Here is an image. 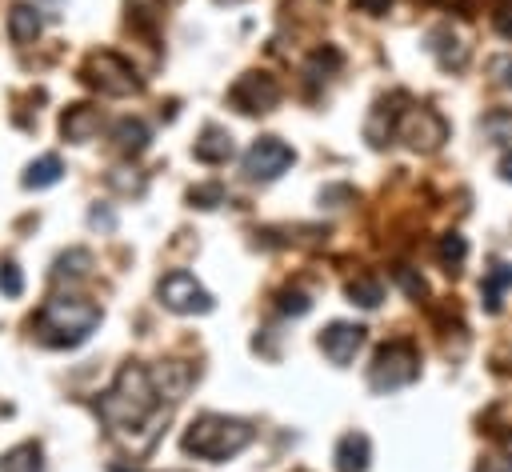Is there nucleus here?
Listing matches in <instances>:
<instances>
[{
    "mask_svg": "<svg viewBox=\"0 0 512 472\" xmlns=\"http://www.w3.org/2000/svg\"><path fill=\"white\" fill-rule=\"evenodd\" d=\"M436 256H440L444 272H448V276H456V272L464 268V260H468V240H464L460 232H444V236H440V244H436Z\"/></svg>",
    "mask_w": 512,
    "mask_h": 472,
    "instance_id": "obj_21",
    "label": "nucleus"
},
{
    "mask_svg": "<svg viewBox=\"0 0 512 472\" xmlns=\"http://www.w3.org/2000/svg\"><path fill=\"white\" fill-rule=\"evenodd\" d=\"M496 172H500V180H508L512 184V148L500 156V164H496Z\"/></svg>",
    "mask_w": 512,
    "mask_h": 472,
    "instance_id": "obj_35",
    "label": "nucleus"
},
{
    "mask_svg": "<svg viewBox=\"0 0 512 472\" xmlns=\"http://www.w3.org/2000/svg\"><path fill=\"white\" fill-rule=\"evenodd\" d=\"M336 68H340V52H336V48H320V52H312L308 76L320 80V76H328V72H336Z\"/></svg>",
    "mask_w": 512,
    "mask_h": 472,
    "instance_id": "obj_26",
    "label": "nucleus"
},
{
    "mask_svg": "<svg viewBox=\"0 0 512 472\" xmlns=\"http://www.w3.org/2000/svg\"><path fill=\"white\" fill-rule=\"evenodd\" d=\"M88 264H92V256H88L84 248H72L68 256H60V260H56V272H52V276H56V280H64V276H84V272H88Z\"/></svg>",
    "mask_w": 512,
    "mask_h": 472,
    "instance_id": "obj_23",
    "label": "nucleus"
},
{
    "mask_svg": "<svg viewBox=\"0 0 512 472\" xmlns=\"http://www.w3.org/2000/svg\"><path fill=\"white\" fill-rule=\"evenodd\" d=\"M492 24H496V32H500L504 40H512V4H500V8L492 12Z\"/></svg>",
    "mask_w": 512,
    "mask_h": 472,
    "instance_id": "obj_33",
    "label": "nucleus"
},
{
    "mask_svg": "<svg viewBox=\"0 0 512 472\" xmlns=\"http://www.w3.org/2000/svg\"><path fill=\"white\" fill-rule=\"evenodd\" d=\"M416 376H420V352L412 340H388L368 364V388L376 392H396Z\"/></svg>",
    "mask_w": 512,
    "mask_h": 472,
    "instance_id": "obj_4",
    "label": "nucleus"
},
{
    "mask_svg": "<svg viewBox=\"0 0 512 472\" xmlns=\"http://www.w3.org/2000/svg\"><path fill=\"white\" fill-rule=\"evenodd\" d=\"M156 296L168 312H180V316H196V312H212V292L192 276V272H168L160 284H156Z\"/></svg>",
    "mask_w": 512,
    "mask_h": 472,
    "instance_id": "obj_7",
    "label": "nucleus"
},
{
    "mask_svg": "<svg viewBox=\"0 0 512 472\" xmlns=\"http://www.w3.org/2000/svg\"><path fill=\"white\" fill-rule=\"evenodd\" d=\"M484 132L492 140H512V112H488L484 116Z\"/></svg>",
    "mask_w": 512,
    "mask_h": 472,
    "instance_id": "obj_28",
    "label": "nucleus"
},
{
    "mask_svg": "<svg viewBox=\"0 0 512 472\" xmlns=\"http://www.w3.org/2000/svg\"><path fill=\"white\" fill-rule=\"evenodd\" d=\"M128 168H116V172H108V184L116 188V192H140L144 188V180L140 176H124Z\"/></svg>",
    "mask_w": 512,
    "mask_h": 472,
    "instance_id": "obj_32",
    "label": "nucleus"
},
{
    "mask_svg": "<svg viewBox=\"0 0 512 472\" xmlns=\"http://www.w3.org/2000/svg\"><path fill=\"white\" fill-rule=\"evenodd\" d=\"M112 472H140V468H120V464H112Z\"/></svg>",
    "mask_w": 512,
    "mask_h": 472,
    "instance_id": "obj_36",
    "label": "nucleus"
},
{
    "mask_svg": "<svg viewBox=\"0 0 512 472\" xmlns=\"http://www.w3.org/2000/svg\"><path fill=\"white\" fill-rule=\"evenodd\" d=\"M112 140H116V148H120L124 156H140V152L148 148V124L136 120V116H124V120H116Z\"/></svg>",
    "mask_w": 512,
    "mask_h": 472,
    "instance_id": "obj_17",
    "label": "nucleus"
},
{
    "mask_svg": "<svg viewBox=\"0 0 512 472\" xmlns=\"http://www.w3.org/2000/svg\"><path fill=\"white\" fill-rule=\"evenodd\" d=\"M396 140H404L412 152H436L448 140V120L428 104H408L396 116Z\"/></svg>",
    "mask_w": 512,
    "mask_h": 472,
    "instance_id": "obj_6",
    "label": "nucleus"
},
{
    "mask_svg": "<svg viewBox=\"0 0 512 472\" xmlns=\"http://www.w3.org/2000/svg\"><path fill=\"white\" fill-rule=\"evenodd\" d=\"M60 132H64V140H72V144L92 140V136L100 132V108H92V104H72V108L60 116Z\"/></svg>",
    "mask_w": 512,
    "mask_h": 472,
    "instance_id": "obj_13",
    "label": "nucleus"
},
{
    "mask_svg": "<svg viewBox=\"0 0 512 472\" xmlns=\"http://www.w3.org/2000/svg\"><path fill=\"white\" fill-rule=\"evenodd\" d=\"M164 416H168V404H164V396H160V388L144 364H124L116 372L112 388L100 396V420L124 440L144 432V444H152L156 424Z\"/></svg>",
    "mask_w": 512,
    "mask_h": 472,
    "instance_id": "obj_1",
    "label": "nucleus"
},
{
    "mask_svg": "<svg viewBox=\"0 0 512 472\" xmlns=\"http://www.w3.org/2000/svg\"><path fill=\"white\" fill-rule=\"evenodd\" d=\"M388 4H392V0H356V8H360V12H372V16L388 12Z\"/></svg>",
    "mask_w": 512,
    "mask_h": 472,
    "instance_id": "obj_34",
    "label": "nucleus"
},
{
    "mask_svg": "<svg viewBox=\"0 0 512 472\" xmlns=\"http://www.w3.org/2000/svg\"><path fill=\"white\" fill-rule=\"evenodd\" d=\"M488 72H492V80L500 88H512V56H492L488 60Z\"/></svg>",
    "mask_w": 512,
    "mask_h": 472,
    "instance_id": "obj_31",
    "label": "nucleus"
},
{
    "mask_svg": "<svg viewBox=\"0 0 512 472\" xmlns=\"http://www.w3.org/2000/svg\"><path fill=\"white\" fill-rule=\"evenodd\" d=\"M428 52L436 56V64H440L444 72H460V68L468 64V44H464L448 24H440V28L428 32Z\"/></svg>",
    "mask_w": 512,
    "mask_h": 472,
    "instance_id": "obj_12",
    "label": "nucleus"
},
{
    "mask_svg": "<svg viewBox=\"0 0 512 472\" xmlns=\"http://www.w3.org/2000/svg\"><path fill=\"white\" fill-rule=\"evenodd\" d=\"M224 200V188L220 184H196L192 192H188V204L192 208H216Z\"/></svg>",
    "mask_w": 512,
    "mask_h": 472,
    "instance_id": "obj_27",
    "label": "nucleus"
},
{
    "mask_svg": "<svg viewBox=\"0 0 512 472\" xmlns=\"http://www.w3.org/2000/svg\"><path fill=\"white\" fill-rule=\"evenodd\" d=\"M80 80L88 88H96L100 96H132V92H140L136 68L124 56H116V52H92L80 64Z\"/></svg>",
    "mask_w": 512,
    "mask_h": 472,
    "instance_id": "obj_5",
    "label": "nucleus"
},
{
    "mask_svg": "<svg viewBox=\"0 0 512 472\" xmlns=\"http://www.w3.org/2000/svg\"><path fill=\"white\" fill-rule=\"evenodd\" d=\"M512 288V264L508 260H496L488 272H484V280H480V304H484V312H500L504 308V292Z\"/></svg>",
    "mask_w": 512,
    "mask_h": 472,
    "instance_id": "obj_16",
    "label": "nucleus"
},
{
    "mask_svg": "<svg viewBox=\"0 0 512 472\" xmlns=\"http://www.w3.org/2000/svg\"><path fill=\"white\" fill-rule=\"evenodd\" d=\"M60 176H64L60 156H40V160H32V164L24 168V188H48V184H56Z\"/></svg>",
    "mask_w": 512,
    "mask_h": 472,
    "instance_id": "obj_22",
    "label": "nucleus"
},
{
    "mask_svg": "<svg viewBox=\"0 0 512 472\" xmlns=\"http://www.w3.org/2000/svg\"><path fill=\"white\" fill-rule=\"evenodd\" d=\"M372 460V444L364 432H344L336 440V472H364Z\"/></svg>",
    "mask_w": 512,
    "mask_h": 472,
    "instance_id": "obj_15",
    "label": "nucleus"
},
{
    "mask_svg": "<svg viewBox=\"0 0 512 472\" xmlns=\"http://www.w3.org/2000/svg\"><path fill=\"white\" fill-rule=\"evenodd\" d=\"M276 308H280L284 316H304V312L312 308V300H308V292H300V288H280Z\"/></svg>",
    "mask_w": 512,
    "mask_h": 472,
    "instance_id": "obj_25",
    "label": "nucleus"
},
{
    "mask_svg": "<svg viewBox=\"0 0 512 472\" xmlns=\"http://www.w3.org/2000/svg\"><path fill=\"white\" fill-rule=\"evenodd\" d=\"M472 472H512V456L508 452H488V456L476 460Z\"/></svg>",
    "mask_w": 512,
    "mask_h": 472,
    "instance_id": "obj_30",
    "label": "nucleus"
},
{
    "mask_svg": "<svg viewBox=\"0 0 512 472\" xmlns=\"http://www.w3.org/2000/svg\"><path fill=\"white\" fill-rule=\"evenodd\" d=\"M228 104L244 116H260V112H272L280 104V84L268 76V72H244L232 88H228Z\"/></svg>",
    "mask_w": 512,
    "mask_h": 472,
    "instance_id": "obj_8",
    "label": "nucleus"
},
{
    "mask_svg": "<svg viewBox=\"0 0 512 472\" xmlns=\"http://www.w3.org/2000/svg\"><path fill=\"white\" fill-rule=\"evenodd\" d=\"M360 348H364V328H360V324H348V320H332V324L320 332V352H324V356H328L336 368L352 364Z\"/></svg>",
    "mask_w": 512,
    "mask_h": 472,
    "instance_id": "obj_10",
    "label": "nucleus"
},
{
    "mask_svg": "<svg viewBox=\"0 0 512 472\" xmlns=\"http://www.w3.org/2000/svg\"><path fill=\"white\" fill-rule=\"evenodd\" d=\"M252 444V428L236 416H220V412H204L196 416L184 436H180V448L196 460H212V464H224L232 460L236 452H244Z\"/></svg>",
    "mask_w": 512,
    "mask_h": 472,
    "instance_id": "obj_2",
    "label": "nucleus"
},
{
    "mask_svg": "<svg viewBox=\"0 0 512 472\" xmlns=\"http://www.w3.org/2000/svg\"><path fill=\"white\" fill-rule=\"evenodd\" d=\"M0 472H44L40 444H16L0 456Z\"/></svg>",
    "mask_w": 512,
    "mask_h": 472,
    "instance_id": "obj_20",
    "label": "nucleus"
},
{
    "mask_svg": "<svg viewBox=\"0 0 512 472\" xmlns=\"http://www.w3.org/2000/svg\"><path fill=\"white\" fill-rule=\"evenodd\" d=\"M192 156H196L200 164H228V160H232V136H228L220 124H208V128L196 136Z\"/></svg>",
    "mask_w": 512,
    "mask_h": 472,
    "instance_id": "obj_14",
    "label": "nucleus"
},
{
    "mask_svg": "<svg viewBox=\"0 0 512 472\" xmlns=\"http://www.w3.org/2000/svg\"><path fill=\"white\" fill-rule=\"evenodd\" d=\"M344 292H348V300L360 304V308H380V300H384V284H380L376 276H368V272L352 276V280L344 284Z\"/></svg>",
    "mask_w": 512,
    "mask_h": 472,
    "instance_id": "obj_19",
    "label": "nucleus"
},
{
    "mask_svg": "<svg viewBox=\"0 0 512 472\" xmlns=\"http://www.w3.org/2000/svg\"><path fill=\"white\" fill-rule=\"evenodd\" d=\"M296 164V152L280 140V136H260L252 140V148L244 152V176L248 180H276L280 172H288Z\"/></svg>",
    "mask_w": 512,
    "mask_h": 472,
    "instance_id": "obj_9",
    "label": "nucleus"
},
{
    "mask_svg": "<svg viewBox=\"0 0 512 472\" xmlns=\"http://www.w3.org/2000/svg\"><path fill=\"white\" fill-rule=\"evenodd\" d=\"M100 324V304L84 296H56L36 312V336L48 348H76Z\"/></svg>",
    "mask_w": 512,
    "mask_h": 472,
    "instance_id": "obj_3",
    "label": "nucleus"
},
{
    "mask_svg": "<svg viewBox=\"0 0 512 472\" xmlns=\"http://www.w3.org/2000/svg\"><path fill=\"white\" fill-rule=\"evenodd\" d=\"M0 292H4V296H20V292H24V276H20V268H16L12 260L0 264Z\"/></svg>",
    "mask_w": 512,
    "mask_h": 472,
    "instance_id": "obj_29",
    "label": "nucleus"
},
{
    "mask_svg": "<svg viewBox=\"0 0 512 472\" xmlns=\"http://www.w3.org/2000/svg\"><path fill=\"white\" fill-rule=\"evenodd\" d=\"M392 276H396V284H400V288H404L412 300H424V296H428V284H424V276H420L416 268L396 264V268H392Z\"/></svg>",
    "mask_w": 512,
    "mask_h": 472,
    "instance_id": "obj_24",
    "label": "nucleus"
},
{
    "mask_svg": "<svg viewBox=\"0 0 512 472\" xmlns=\"http://www.w3.org/2000/svg\"><path fill=\"white\" fill-rule=\"evenodd\" d=\"M404 100H408L404 92H392V96L376 100V108H372V116H368V124H364V136H368L372 148H384V144L396 136V116H400Z\"/></svg>",
    "mask_w": 512,
    "mask_h": 472,
    "instance_id": "obj_11",
    "label": "nucleus"
},
{
    "mask_svg": "<svg viewBox=\"0 0 512 472\" xmlns=\"http://www.w3.org/2000/svg\"><path fill=\"white\" fill-rule=\"evenodd\" d=\"M8 36H12L16 44L36 40V36H40V12H36L32 4H16V8L8 12Z\"/></svg>",
    "mask_w": 512,
    "mask_h": 472,
    "instance_id": "obj_18",
    "label": "nucleus"
}]
</instances>
